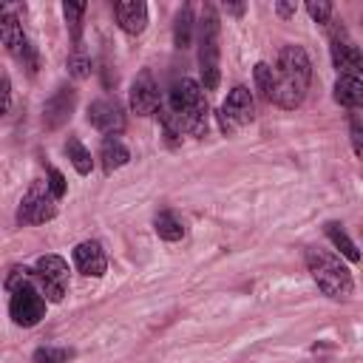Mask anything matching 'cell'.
Instances as JSON below:
<instances>
[{
    "label": "cell",
    "mask_w": 363,
    "mask_h": 363,
    "mask_svg": "<svg viewBox=\"0 0 363 363\" xmlns=\"http://www.w3.org/2000/svg\"><path fill=\"white\" fill-rule=\"evenodd\" d=\"M207 113H210V105H207L204 88L187 77L173 82L167 108H159L162 128L170 139H176L182 133L204 136L207 133Z\"/></svg>",
    "instance_id": "cell-1"
},
{
    "label": "cell",
    "mask_w": 363,
    "mask_h": 363,
    "mask_svg": "<svg viewBox=\"0 0 363 363\" xmlns=\"http://www.w3.org/2000/svg\"><path fill=\"white\" fill-rule=\"evenodd\" d=\"M312 79V60L301 45H284L278 54V68H275V105L278 108H298L306 96Z\"/></svg>",
    "instance_id": "cell-2"
},
{
    "label": "cell",
    "mask_w": 363,
    "mask_h": 363,
    "mask_svg": "<svg viewBox=\"0 0 363 363\" xmlns=\"http://www.w3.org/2000/svg\"><path fill=\"white\" fill-rule=\"evenodd\" d=\"M306 267H309V275L312 281L318 284V289L323 295H329L332 301H346L354 289V281H352V272L343 267V261L326 250H306Z\"/></svg>",
    "instance_id": "cell-3"
},
{
    "label": "cell",
    "mask_w": 363,
    "mask_h": 363,
    "mask_svg": "<svg viewBox=\"0 0 363 363\" xmlns=\"http://www.w3.org/2000/svg\"><path fill=\"white\" fill-rule=\"evenodd\" d=\"M199 65H201V79L207 91L218 88V17L213 6L204 9L201 20V40H199Z\"/></svg>",
    "instance_id": "cell-4"
},
{
    "label": "cell",
    "mask_w": 363,
    "mask_h": 363,
    "mask_svg": "<svg viewBox=\"0 0 363 363\" xmlns=\"http://www.w3.org/2000/svg\"><path fill=\"white\" fill-rule=\"evenodd\" d=\"M329 51H332V62L337 68V77H352V79H363V51L354 45V40L346 34V28H335L329 37Z\"/></svg>",
    "instance_id": "cell-5"
},
{
    "label": "cell",
    "mask_w": 363,
    "mask_h": 363,
    "mask_svg": "<svg viewBox=\"0 0 363 363\" xmlns=\"http://www.w3.org/2000/svg\"><path fill=\"white\" fill-rule=\"evenodd\" d=\"M34 278L40 281V289L48 301L60 303L68 292V264L60 258V255H43L37 258V267H34Z\"/></svg>",
    "instance_id": "cell-6"
},
{
    "label": "cell",
    "mask_w": 363,
    "mask_h": 363,
    "mask_svg": "<svg viewBox=\"0 0 363 363\" xmlns=\"http://www.w3.org/2000/svg\"><path fill=\"white\" fill-rule=\"evenodd\" d=\"M57 216V199L54 193L48 190L45 182H37L31 184V190L23 196L20 201V210H17V218L26 221V224H45Z\"/></svg>",
    "instance_id": "cell-7"
},
{
    "label": "cell",
    "mask_w": 363,
    "mask_h": 363,
    "mask_svg": "<svg viewBox=\"0 0 363 363\" xmlns=\"http://www.w3.org/2000/svg\"><path fill=\"white\" fill-rule=\"evenodd\" d=\"M252 116H255L252 94H250L244 85H238V88H233V91L227 94V99H224V105H221V111H218V125H221L224 133H233L235 128L250 125Z\"/></svg>",
    "instance_id": "cell-8"
},
{
    "label": "cell",
    "mask_w": 363,
    "mask_h": 363,
    "mask_svg": "<svg viewBox=\"0 0 363 363\" xmlns=\"http://www.w3.org/2000/svg\"><path fill=\"white\" fill-rule=\"evenodd\" d=\"M9 312H11L14 323H20V326H37L45 318V298L31 284H26V286H20V289L11 292Z\"/></svg>",
    "instance_id": "cell-9"
},
{
    "label": "cell",
    "mask_w": 363,
    "mask_h": 363,
    "mask_svg": "<svg viewBox=\"0 0 363 363\" xmlns=\"http://www.w3.org/2000/svg\"><path fill=\"white\" fill-rule=\"evenodd\" d=\"M0 40H3V45H6V51L11 54V57H17L20 62H26L28 65V71L34 74L37 71V57H34V48L28 45V40H26V34H23V26H20V20L3 6V23H0Z\"/></svg>",
    "instance_id": "cell-10"
},
{
    "label": "cell",
    "mask_w": 363,
    "mask_h": 363,
    "mask_svg": "<svg viewBox=\"0 0 363 363\" xmlns=\"http://www.w3.org/2000/svg\"><path fill=\"white\" fill-rule=\"evenodd\" d=\"M88 122L99 130V133H119L122 128H125V113H122V105H119V99L116 96H102V99H96V102H91V108H88Z\"/></svg>",
    "instance_id": "cell-11"
},
{
    "label": "cell",
    "mask_w": 363,
    "mask_h": 363,
    "mask_svg": "<svg viewBox=\"0 0 363 363\" xmlns=\"http://www.w3.org/2000/svg\"><path fill=\"white\" fill-rule=\"evenodd\" d=\"M162 108V99H159V85L153 79L150 71H142L133 85H130V111L136 116H150Z\"/></svg>",
    "instance_id": "cell-12"
},
{
    "label": "cell",
    "mask_w": 363,
    "mask_h": 363,
    "mask_svg": "<svg viewBox=\"0 0 363 363\" xmlns=\"http://www.w3.org/2000/svg\"><path fill=\"white\" fill-rule=\"evenodd\" d=\"M74 105H77V91H74V88H60V91L45 102V108H43V125H45L48 130L62 128V125L71 119Z\"/></svg>",
    "instance_id": "cell-13"
},
{
    "label": "cell",
    "mask_w": 363,
    "mask_h": 363,
    "mask_svg": "<svg viewBox=\"0 0 363 363\" xmlns=\"http://www.w3.org/2000/svg\"><path fill=\"white\" fill-rule=\"evenodd\" d=\"M74 264L88 278H102L108 269V255L99 241H82L74 247Z\"/></svg>",
    "instance_id": "cell-14"
},
{
    "label": "cell",
    "mask_w": 363,
    "mask_h": 363,
    "mask_svg": "<svg viewBox=\"0 0 363 363\" xmlns=\"http://www.w3.org/2000/svg\"><path fill=\"white\" fill-rule=\"evenodd\" d=\"M113 14H116L119 28L130 37L142 34L145 26H147V6L142 0H122V3L113 6Z\"/></svg>",
    "instance_id": "cell-15"
},
{
    "label": "cell",
    "mask_w": 363,
    "mask_h": 363,
    "mask_svg": "<svg viewBox=\"0 0 363 363\" xmlns=\"http://www.w3.org/2000/svg\"><path fill=\"white\" fill-rule=\"evenodd\" d=\"M99 159H102V170H105V173H113V170H119V167L128 164L130 153H128V147H125L119 139L108 136V139L102 142V147H99Z\"/></svg>",
    "instance_id": "cell-16"
},
{
    "label": "cell",
    "mask_w": 363,
    "mask_h": 363,
    "mask_svg": "<svg viewBox=\"0 0 363 363\" xmlns=\"http://www.w3.org/2000/svg\"><path fill=\"white\" fill-rule=\"evenodd\" d=\"M335 102L346 108H363V79L337 77L335 82Z\"/></svg>",
    "instance_id": "cell-17"
},
{
    "label": "cell",
    "mask_w": 363,
    "mask_h": 363,
    "mask_svg": "<svg viewBox=\"0 0 363 363\" xmlns=\"http://www.w3.org/2000/svg\"><path fill=\"white\" fill-rule=\"evenodd\" d=\"M65 153H68V159H71V164H74V170H77L79 176H88V173H91L94 159H91V153L85 150V145H82L77 136H71V139L65 142Z\"/></svg>",
    "instance_id": "cell-18"
},
{
    "label": "cell",
    "mask_w": 363,
    "mask_h": 363,
    "mask_svg": "<svg viewBox=\"0 0 363 363\" xmlns=\"http://www.w3.org/2000/svg\"><path fill=\"white\" fill-rule=\"evenodd\" d=\"M153 227H156V235L164 238V241H179V238H184V224H182L170 210L159 213L156 221H153Z\"/></svg>",
    "instance_id": "cell-19"
},
{
    "label": "cell",
    "mask_w": 363,
    "mask_h": 363,
    "mask_svg": "<svg viewBox=\"0 0 363 363\" xmlns=\"http://www.w3.org/2000/svg\"><path fill=\"white\" fill-rule=\"evenodd\" d=\"M326 235H329V241L343 252V258H349V261H360V250L354 247V241L346 235V230H343L340 224H326Z\"/></svg>",
    "instance_id": "cell-20"
},
{
    "label": "cell",
    "mask_w": 363,
    "mask_h": 363,
    "mask_svg": "<svg viewBox=\"0 0 363 363\" xmlns=\"http://www.w3.org/2000/svg\"><path fill=\"white\" fill-rule=\"evenodd\" d=\"M190 37H193V11L182 9L176 14V23H173V43H176V48H187Z\"/></svg>",
    "instance_id": "cell-21"
},
{
    "label": "cell",
    "mask_w": 363,
    "mask_h": 363,
    "mask_svg": "<svg viewBox=\"0 0 363 363\" xmlns=\"http://www.w3.org/2000/svg\"><path fill=\"white\" fill-rule=\"evenodd\" d=\"M252 77H255V85H258L261 96L267 102H272L275 99V68H269L267 62H258L255 71H252Z\"/></svg>",
    "instance_id": "cell-22"
},
{
    "label": "cell",
    "mask_w": 363,
    "mask_h": 363,
    "mask_svg": "<svg viewBox=\"0 0 363 363\" xmlns=\"http://www.w3.org/2000/svg\"><path fill=\"white\" fill-rule=\"evenodd\" d=\"M349 139H352V150L357 159H363V116L352 113L349 116Z\"/></svg>",
    "instance_id": "cell-23"
},
{
    "label": "cell",
    "mask_w": 363,
    "mask_h": 363,
    "mask_svg": "<svg viewBox=\"0 0 363 363\" xmlns=\"http://www.w3.org/2000/svg\"><path fill=\"white\" fill-rule=\"evenodd\" d=\"M85 3H62V11H65V20L71 23V34H74V43H79V20L85 14Z\"/></svg>",
    "instance_id": "cell-24"
},
{
    "label": "cell",
    "mask_w": 363,
    "mask_h": 363,
    "mask_svg": "<svg viewBox=\"0 0 363 363\" xmlns=\"http://www.w3.org/2000/svg\"><path fill=\"white\" fill-rule=\"evenodd\" d=\"M306 11H309V17L315 20V23H329V17H332V3L329 0H309L306 3Z\"/></svg>",
    "instance_id": "cell-25"
},
{
    "label": "cell",
    "mask_w": 363,
    "mask_h": 363,
    "mask_svg": "<svg viewBox=\"0 0 363 363\" xmlns=\"http://www.w3.org/2000/svg\"><path fill=\"white\" fill-rule=\"evenodd\" d=\"M26 284H31V272L26 267H11V272L6 275V289L14 292V289H20Z\"/></svg>",
    "instance_id": "cell-26"
},
{
    "label": "cell",
    "mask_w": 363,
    "mask_h": 363,
    "mask_svg": "<svg viewBox=\"0 0 363 363\" xmlns=\"http://www.w3.org/2000/svg\"><path fill=\"white\" fill-rule=\"evenodd\" d=\"M68 71H71L77 79H85V77L91 74V60L82 57V54H71V57H68Z\"/></svg>",
    "instance_id": "cell-27"
},
{
    "label": "cell",
    "mask_w": 363,
    "mask_h": 363,
    "mask_svg": "<svg viewBox=\"0 0 363 363\" xmlns=\"http://www.w3.org/2000/svg\"><path fill=\"white\" fill-rule=\"evenodd\" d=\"M34 363H68V352L65 349H37Z\"/></svg>",
    "instance_id": "cell-28"
},
{
    "label": "cell",
    "mask_w": 363,
    "mask_h": 363,
    "mask_svg": "<svg viewBox=\"0 0 363 363\" xmlns=\"http://www.w3.org/2000/svg\"><path fill=\"white\" fill-rule=\"evenodd\" d=\"M48 190L54 193V199H62V196H65V176H62L57 167L48 170Z\"/></svg>",
    "instance_id": "cell-29"
},
{
    "label": "cell",
    "mask_w": 363,
    "mask_h": 363,
    "mask_svg": "<svg viewBox=\"0 0 363 363\" xmlns=\"http://www.w3.org/2000/svg\"><path fill=\"white\" fill-rule=\"evenodd\" d=\"M11 108V79L9 74H3V113Z\"/></svg>",
    "instance_id": "cell-30"
},
{
    "label": "cell",
    "mask_w": 363,
    "mask_h": 363,
    "mask_svg": "<svg viewBox=\"0 0 363 363\" xmlns=\"http://www.w3.org/2000/svg\"><path fill=\"white\" fill-rule=\"evenodd\" d=\"M275 11H278L281 17H292V14H295V6H292V3H275Z\"/></svg>",
    "instance_id": "cell-31"
},
{
    "label": "cell",
    "mask_w": 363,
    "mask_h": 363,
    "mask_svg": "<svg viewBox=\"0 0 363 363\" xmlns=\"http://www.w3.org/2000/svg\"><path fill=\"white\" fill-rule=\"evenodd\" d=\"M227 11H233V14H241V11H244V6H241V3H233V6H227Z\"/></svg>",
    "instance_id": "cell-32"
}]
</instances>
